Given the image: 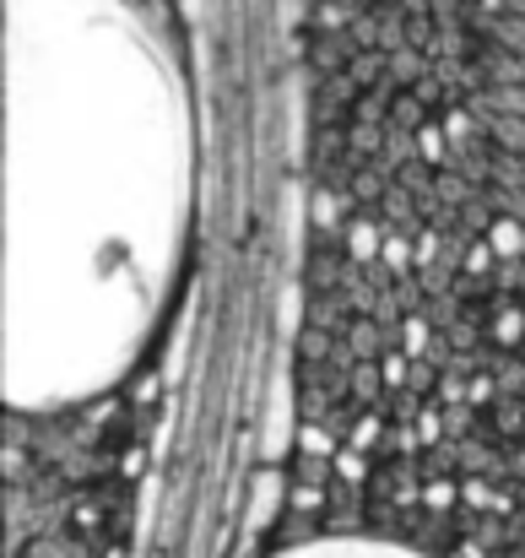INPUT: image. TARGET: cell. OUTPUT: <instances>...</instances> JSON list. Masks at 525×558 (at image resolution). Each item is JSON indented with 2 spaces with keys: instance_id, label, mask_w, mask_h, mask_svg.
I'll return each mask as SVG.
<instances>
[{
  "instance_id": "6da1fadb",
  "label": "cell",
  "mask_w": 525,
  "mask_h": 558,
  "mask_svg": "<svg viewBox=\"0 0 525 558\" xmlns=\"http://www.w3.org/2000/svg\"><path fill=\"white\" fill-rule=\"evenodd\" d=\"M195 222V104L131 0L0 5V390L109 396L169 315Z\"/></svg>"
},
{
  "instance_id": "7a4b0ae2",
  "label": "cell",
  "mask_w": 525,
  "mask_h": 558,
  "mask_svg": "<svg viewBox=\"0 0 525 558\" xmlns=\"http://www.w3.org/2000/svg\"><path fill=\"white\" fill-rule=\"evenodd\" d=\"M271 558H434L401 537H374V532H326V537H304L293 548Z\"/></svg>"
}]
</instances>
